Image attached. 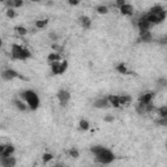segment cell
<instances>
[{"mask_svg":"<svg viewBox=\"0 0 167 167\" xmlns=\"http://www.w3.org/2000/svg\"><path fill=\"white\" fill-rule=\"evenodd\" d=\"M149 13H151V14H155V16L158 17L162 22H163V21H165V18H166V11H165V9L162 8L161 6H154L153 8H150Z\"/></svg>","mask_w":167,"mask_h":167,"instance_id":"obj_6","label":"cell"},{"mask_svg":"<svg viewBox=\"0 0 167 167\" xmlns=\"http://www.w3.org/2000/svg\"><path fill=\"white\" fill-rule=\"evenodd\" d=\"M157 85H158V87H167V78H159L157 81Z\"/></svg>","mask_w":167,"mask_h":167,"instance_id":"obj_28","label":"cell"},{"mask_svg":"<svg viewBox=\"0 0 167 167\" xmlns=\"http://www.w3.org/2000/svg\"><path fill=\"white\" fill-rule=\"evenodd\" d=\"M7 7L8 8H20V7H22V4H24V0H7Z\"/></svg>","mask_w":167,"mask_h":167,"instance_id":"obj_17","label":"cell"},{"mask_svg":"<svg viewBox=\"0 0 167 167\" xmlns=\"http://www.w3.org/2000/svg\"><path fill=\"white\" fill-rule=\"evenodd\" d=\"M14 30H16V33L18 34V35H21V37H24V35H26V34H28V30L24 26H16V28H14Z\"/></svg>","mask_w":167,"mask_h":167,"instance_id":"obj_24","label":"cell"},{"mask_svg":"<svg viewBox=\"0 0 167 167\" xmlns=\"http://www.w3.org/2000/svg\"><path fill=\"white\" fill-rule=\"evenodd\" d=\"M115 3H116V6L120 8L121 6H124L125 4V0H115Z\"/></svg>","mask_w":167,"mask_h":167,"instance_id":"obj_33","label":"cell"},{"mask_svg":"<svg viewBox=\"0 0 167 167\" xmlns=\"http://www.w3.org/2000/svg\"><path fill=\"white\" fill-rule=\"evenodd\" d=\"M2 76H3L4 80H7V81H11V80H13V78H18L20 77L18 73L16 71H13V69H6L2 73Z\"/></svg>","mask_w":167,"mask_h":167,"instance_id":"obj_10","label":"cell"},{"mask_svg":"<svg viewBox=\"0 0 167 167\" xmlns=\"http://www.w3.org/2000/svg\"><path fill=\"white\" fill-rule=\"evenodd\" d=\"M78 125H80V129H82V131L89 129V121H87V120H80Z\"/></svg>","mask_w":167,"mask_h":167,"instance_id":"obj_26","label":"cell"},{"mask_svg":"<svg viewBox=\"0 0 167 167\" xmlns=\"http://www.w3.org/2000/svg\"><path fill=\"white\" fill-rule=\"evenodd\" d=\"M69 155L72 157V158H77V157H78L77 149H71V150H69Z\"/></svg>","mask_w":167,"mask_h":167,"instance_id":"obj_31","label":"cell"},{"mask_svg":"<svg viewBox=\"0 0 167 167\" xmlns=\"http://www.w3.org/2000/svg\"><path fill=\"white\" fill-rule=\"evenodd\" d=\"M47 24H48L47 20H38V21L35 22V28L37 29H43V28L47 25Z\"/></svg>","mask_w":167,"mask_h":167,"instance_id":"obj_25","label":"cell"},{"mask_svg":"<svg viewBox=\"0 0 167 167\" xmlns=\"http://www.w3.org/2000/svg\"><path fill=\"white\" fill-rule=\"evenodd\" d=\"M51 159H52V154H50V153H45V154H43V162H45V163L50 162Z\"/></svg>","mask_w":167,"mask_h":167,"instance_id":"obj_29","label":"cell"},{"mask_svg":"<svg viewBox=\"0 0 167 167\" xmlns=\"http://www.w3.org/2000/svg\"><path fill=\"white\" fill-rule=\"evenodd\" d=\"M50 64H51V71L54 75H63L68 68V63L65 60L54 61V63H50Z\"/></svg>","mask_w":167,"mask_h":167,"instance_id":"obj_4","label":"cell"},{"mask_svg":"<svg viewBox=\"0 0 167 167\" xmlns=\"http://www.w3.org/2000/svg\"><path fill=\"white\" fill-rule=\"evenodd\" d=\"M140 42H146L149 43L153 41V35H151V33L149 30H144V32H140Z\"/></svg>","mask_w":167,"mask_h":167,"instance_id":"obj_13","label":"cell"},{"mask_svg":"<svg viewBox=\"0 0 167 167\" xmlns=\"http://www.w3.org/2000/svg\"><path fill=\"white\" fill-rule=\"evenodd\" d=\"M158 43L159 45H167V35H163L158 39Z\"/></svg>","mask_w":167,"mask_h":167,"instance_id":"obj_32","label":"cell"},{"mask_svg":"<svg viewBox=\"0 0 167 167\" xmlns=\"http://www.w3.org/2000/svg\"><path fill=\"white\" fill-rule=\"evenodd\" d=\"M119 101L121 106H129L132 102V98L129 95H119Z\"/></svg>","mask_w":167,"mask_h":167,"instance_id":"obj_21","label":"cell"},{"mask_svg":"<svg viewBox=\"0 0 167 167\" xmlns=\"http://www.w3.org/2000/svg\"><path fill=\"white\" fill-rule=\"evenodd\" d=\"M151 26V24L149 22L148 17H146V14L144 16H141L139 20H137V28L140 29V32H144V30H149V28Z\"/></svg>","mask_w":167,"mask_h":167,"instance_id":"obj_5","label":"cell"},{"mask_svg":"<svg viewBox=\"0 0 167 167\" xmlns=\"http://www.w3.org/2000/svg\"><path fill=\"white\" fill-rule=\"evenodd\" d=\"M97 12L99 13V14H106L107 12H109V8H107L106 6H99L97 8Z\"/></svg>","mask_w":167,"mask_h":167,"instance_id":"obj_27","label":"cell"},{"mask_svg":"<svg viewBox=\"0 0 167 167\" xmlns=\"http://www.w3.org/2000/svg\"><path fill=\"white\" fill-rule=\"evenodd\" d=\"M120 13L123 14V16H132L133 14V8H132V6H129V4H124V6H121L120 8Z\"/></svg>","mask_w":167,"mask_h":167,"instance_id":"obj_14","label":"cell"},{"mask_svg":"<svg viewBox=\"0 0 167 167\" xmlns=\"http://www.w3.org/2000/svg\"><path fill=\"white\" fill-rule=\"evenodd\" d=\"M13 105L16 106V109L20 110V111H26V110L29 109L28 103H26V102H22L21 99H14V101H13Z\"/></svg>","mask_w":167,"mask_h":167,"instance_id":"obj_15","label":"cell"},{"mask_svg":"<svg viewBox=\"0 0 167 167\" xmlns=\"http://www.w3.org/2000/svg\"><path fill=\"white\" fill-rule=\"evenodd\" d=\"M109 106H110L109 98H99V99H97L94 102V107H97V109H106Z\"/></svg>","mask_w":167,"mask_h":167,"instance_id":"obj_12","label":"cell"},{"mask_svg":"<svg viewBox=\"0 0 167 167\" xmlns=\"http://www.w3.org/2000/svg\"><path fill=\"white\" fill-rule=\"evenodd\" d=\"M166 150H167V145H166Z\"/></svg>","mask_w":167,"mask_h":167,"instance_id":"obj_37","label":"cell"},{"mask_svg":"<svg viewBox=\"0 0 167 167\" xmlns=\"http://www.w3.org/2000/svg\"><path fill=\"white\" fill-rule=\"evenodd\" d=\"M146 17H148L149 22L151 24V25H158V24H161V22H162L161 20L155 16V14H151V13H149V12L146 13Z\"/></svg>","mask_w":167,"mask_h":167,"instance_id":"obj_19","label":"cell"},{"mask_svg":"<svg viewBox=\"0 0 167 167\" xmlns=\"http://www.w3.org/2000/svg\"><path fill=\"white\" fill-rule=\"evenodd\" d=\"M21 98L28 103V106H29V109L30 110H37L39 107V98H38V94L35 91L25 90L21 94Z\"/></svg>","mask_w":167,"mask_h":167,"instance_id":"obj_3","label":"cell"},{"mask_svg":"<svg viewBox=\"0 0 167 167\" xmlns=\"http://www.w3.org/2000/svg\"><path fill=\"white\" fill-rule=\"evenodd\" d=\"M2 2H3V3H6V2H7V0H2Z\"/></svg>","mask_w":167,"mask_h":167,"instance_id":"obj_36","label":"cell"},{"mask_svg":"<svg viewBox=\"0 0 167 167\" xmlns=\"http://www.w3.org/2000/svg\"><path fill=\"white\" fill-rule=\"evenodd\" d=\"M105 120H106V121H112V120H114V117H112V116H106Z\"/></svg>","mask_w":167,"mask_h":167,"instance_id":"obj_35","label":"cell"},{"mask_svg":"<svg viewBox=\"0 0 167 167\" xmlns=\"http://www.w3.org/2000/svg\"><path fill=\"white\" fill-rule=\"evenodd\" d=\"M7 16L9 18H13L14 16H16V12L13 11V8H8V11H7Z\"/></svg>","mask_w":167,"mask_h":167,"instance_id":"obj_30","label":"cell"},{"mask_svg":"<svg viewBox=\"0 0 167 167\" xmlns=\"http://www.w3.org/2000/svg\"><path fill=\"white\" fill-rule=\"evenodd\" d=\"M91 153L94 154L95 159L103 165H109L111 162H114V159H115V155L111 150H109L107 148H103V146H99V145L93 146Z\"/></svg>","mask_w":167,"mask_h":167,"instance_id":"obj_1","label":"cell"},{"mask_svg":"<svg viewBox=\"0 0 167 167\" xmlns=\"http://www.w3.org/2000/svg\"><path fill=\"white\" fill-rule=\"evenodd\" d=\"M48 63H54V61H61V55L58 52H51L50 55H48L47 58Z\"/></svg>","mask_w":167,"mask_h":167,"instance_id":"obj_20","label":"cell"},{"mask_svg":"<svg viewBox=\"0 0 167 167\" xmlns=\"http://www.w3.org/2000/svg\"><path fill=\"white\" fill-rule=\"evenodd\" d=\"M116 71L119 72V73H121V75H128L129 73V71H128V68L125 67V64H119V65H116Z\"/></svg>","mask_w":167,"mask_h":167,"instance_id":"obj_22","label":"cell"},{"mask_svg":"<svg viewBox=\"0 0 167 167\" xmlns=\"http://www.w3.org/2000/svg\"><path fill=\"white\" fill-rule=\"evenodd\" d=\"M0 165L3 167H14L16 166V159H14L12 155L0 157Z\"/></svg>","mask_w":167,"mask_h":167,"instance_id":"obj_8","label":"cell"},{"mask_svg":"<svg viewBox=\"0 0 167 167\" xmlns=\"http://www.w3.org/2000/svg\"><path fill=\"white\" fill-rule=\"evenodd\" d=\"M153 98H154V93L153 91H146V93H142L139 102L140 103H144V105H148V103L153 102Z\"/></svg>","mask_w":167,"mask_h":167,"instance_id":"obj_9","label":"cell"},{"mask_svg":"<svg viewBox=\"0 0 167 167\" xmlns=\"http://www.w3.org/2000/svg\"><path fill=\"white\" fill-rule=\"evenodd\" d=\"M78 22H80V25L84 29H89L90 25H91V20L87 17V16H81L80 18H78Z\"/></svg>","mask_w":167,"mask_h":167,"instance_id":"obj_16","label":"cell"},{"mask_svg":"<svg viewBox=\"0 0 167 167\" xmlns=\"http://www.w3.org/2000/svg\"><path fill=\"white\" fill-rule=\"evenodd\" d=\"M109 101H110V105L114 106V107H116V109L121 106V105H120V101H119V95H114V94H112V95L109 97Z\"/></svg>","mask_w":167,"mask_h":167,"instance_id":"obj_18","label":"cell"},{"mask_svg":"<svg viewBox=\"0 0 167 167\" xmlns=\"http://www.w3.org/2000/svg\"><path fill=\"white\" fill-rule=\"evenodd\" d=\"M13 151H14V148L12 145H2L0 146V157L12 155Z\"/></svg>","mask_w":167,"mask_h":167,"instance_id":"obj_11","label":"cell"},{"mask_svg":"<svg viewBox=\"0 0 167 167\" xmlns=\"http://www.w3.org/2000/svg\"><path fill=\"white\" fill-rule=\"evenodd\" d=\"M11 56L14 60H26L32 56V52L28 50V48L20 46V45H14L12 46V50H11Z\"/></svg>","mask_w":167,"mask_h":167,"instance_id":"obj_2","label":"cell"},{"mask_svg":"<svg viewBox=\"0 0 167 167\" xmlns=\"http://www.w3.org/2000/svg\"><path fill=\"white\" fill-rule=\"evenodd\" d=\"M157 112H158L159 117H167V106H162V107H159V109L157 110Z\"/></svg>","mask_w":167,"mask_h":167,"instance_id":"obj_23","label":"cell"},{"mask_svg":"<svg viewBox=\"0 0 167 167\" xmlns=\"http://www.w3.org/2000/svg\"><path fill=\"white\" fill-rule=\"evenodd\" d=\"M58 99H59V102H60L61 106H67V103L69 102V99H71L69 91H67V90H64V89L59 90V91H58Z\"/></svg>","mask_w":167,"mask_h":167,"instance_id":"obj_7","label":"cell"},{"mask_svg":"<svg viewBox=\"0 0 167 167\" xmlns=\"http://www.w3.org/2000/svg\"><path fill=\"white\" fill-rule=\"evenodd\" d=\"M68 3H69L71 6H77V4H78V0H68Z\"/></svg>","mask_w":167,"mask_h":167,"instance_id":"obj_34","label":"cell"}]
</instances>
